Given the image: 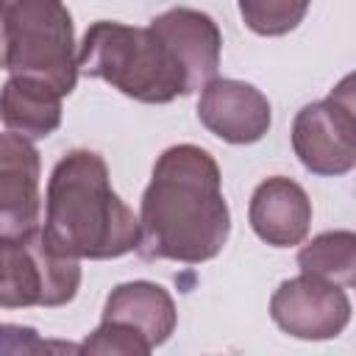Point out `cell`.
<instances>
[{
	"mask_svg": "<svg viewBox=\"0 0 356 356\" xmlns=\"http://www.w3.org/2000/svg\"><path fill=\"white\" fill-rule=\"evenodd\" d=\"M356 100L353 75H345L328 97L303 106L292 122L298 161L323 178L348 175L356 167Z\"/></svg>",
	"mask_w": 356,
	"mask_h": 356,
	"instance_id": "52a82bcc",
	"label": "cell"
},
{
	"mask_svg": "<svg viewBox=\"0 0 356 356\" xmlns=\"http://www.w3.org/2000/svg\"><path fill=\"white\" fill-rule=\"evenodd\" d=\"M270 317L295 339H334L350 323V298L339 284L300 273L278 284L270 298Z\"/></svg>",
	"mask_w": 356,
	"mask_h": 356,
	"instance_id": "ba28073f",
	"label": "cell"
},
{
	"mask_svg": "<svg viewBox=\"0 0 356 356\" xmlns=\"http://www.w3.org/2000/svg\"><path fill=\"white\" fill-rule=\"evenodd\" d=\"M197 120L228 145H253L273 125V108L261 89L236 78H211L200 89Z\"/></svg>",
	"mask_w": 356,
	"mask_h": 356,
	"instance_id": "9c48e42d",
	"label": "cell"
},
{
	"mask_svg": "<svg viewBox=\"0 0 356 356\" xmlns=\"http://www.w3.org/2000/svg\"><path fill=\"white\" fill-rule=\"evenodd\" d=\"M8 64V25H6V8L0 3V70Z\"/></svg>",
	"mask_w": 356,
	"mask_h": 356,
	"instance_id": "e0dca14e",
	"label": "cell"
},
{
	"mask_svg": "<svg viewBox=\"0 0 356 356\" xmlns=\"http://www.w3.org/2000/svg\"><path fill=\"white\" fill-rule=\"evenodd\" d=\"M8 25L11 75L50 83L58 95H70L78 83V44L72 14L64 0H0Z\"/></svg>",
	"mask_w": 356,
	"mask_h": 356,
	"instance_id": "277c9868",
	"label": "cell"
},
{
	"mask_svg": "<svg viewBox=\"0 0 356 356\" xmlns=\"http://www.w3.org/2000/svg\"><path fill=\"white\" fill-rule=\"evenodd\" d=\"M61 100L50 83L22 75H8L0 89V122L25 136V139H47L61 125Z\"/></svg>",
	"mask_w": 356,
	"mask_h": 356,
	"instance_id": "4fadbf2b",
	"label": "cell"
},
{
	"mask_svg": "<svg viewBox=\"0 0 356 356\" xmlns=\"http://www.w3.org/2000/svg\"><path fill=\"white\" fill-rule=\"evenodd\" d=\"M78 70L150 106H164L186 95L175 58L150 25L136 28L114 19L92 22L78 44Z\"/></svg>",
	"mask_w": 356,
	"mask_h": 356,
	"instance_id": "3957f363",
	"label": "cell"
},
{
	"mask_svg": "<svg viewBox=\"0 0 356 356\" xmlns=\"http://www.w3.org/2000/svg\"><path fill=\"white\" fill-rule=\"evenodd\" d=\"M42 159L31 139L0 134V236L25 234L39 225Z\"/></svg>",
	"mask_w": 356,
	"mask_h": 356,
	"instance_id": "8fae6325",
	"label": "cell"
},
{
	"mask_svg": "<svg viewBox=\"0 0 356 356\" xmlns=\"http://www.w3.org/2000/svg\"><path fill=\"white\" fill-rule=\"evenodd\" d=\"M248 220L261 242L273 248H292L300 245L312 228V200L298 181L273 175L253 189Z\"/></svg>",
	"mask_w": 356,
	"mask_h": 356,
	"instance_id": "7c38bea8",
	"label": "cell"
},
{
	"mask_svg": "<svg viewBox=\"0 0 356 356\" xmlns=\"http://www.w3.org/2000/svg\"><path fill=\"white\" fill-rule=\"evenodd\" d=\"M150 28L175 58L186 83V95L203 89L217 75L222 33L206 11L184 8V6L167 8L150 19Z\"/></svg>",
	"mask_w": 356,
	"mask_h": 356,
	"instance_id": "30bf717a",
	"label": "cell"
},
{
	"mask_svg": "<svg viewBox=\"0 0 356 356\" xmlns=\"http://www.w3.org/2000/svg\"><path fill=\"white\" fill-rule=\"evenodd\" d=\"M178 312L172 295L153 281L117 284L100 314V325L78 345L81 353L147 356L170 339Z\"/></svg>",
	"mask_w": 356,
	"mask_h": 356,
	"instance_id": "8992f818",
	"label": "cell"
},
{
	"mask_svg": "<svg viewBox=\"0 0 356 356\" xmlns=\"http://www.w3.org/2000/svg\"><path fill=\"white\" fill-rule=\"evenodd\" d=\"M78 350V345H47L36 337L33 328L28 325H8L0 323V353H42V350Z\"/></svg>",
	"mask_w": 356,
	"mask_h": 356,
	"instance_id": "2e32d148",
	"label": "cell"
},
{
	"mask_svg": "<svg viewBox=\"0 0 356 356\" xmlns=\"http://www.w3.org/2000/svg\"><path fill=\"white\" fill-rule=\"evenodd\" d=\"M42 231L64 256L106 261L136 248L139 220L114 192L106 159L95 150L75 147L50 172Z\"/></svg>",
	"mask_w": 356,
	"mask_h": 356,
	"instance_id": "7a4b0ae2",
	"label": "cell"
},
{
	"mask_svg": "<svg viewBox=\"0 0 356 356\" xmlns=\"http://www.w3.org/2000/svg\"><path fill=\"white\" fill-rule=\"evenodd\" d=\"M81 286V261L58 253L36 225L0 236V309L67 306Z\"/></svg>",
	"mask_w": 356,
	"mask_h": 356,
	"instance_id": "5b68a950",
	"label": "cell"
},
{
	"mask_svg": "<svg viewBox=\"0 0 356 356\" xmlns=\"http://www.w3.org/2000/svg\"><path fill=\"white\" fill-rule=\"evenodd\" d=\"M242 22L259 36H284L295 31L312 0H236Z\"/></svg>",
	"mask_w": 356,
	"mask_h": 356,
	"instance_id": "9a60e30c",
	"label": "cell"
},
{
	"mask_svg": "<svg viewBox=\"0 0 356 356\" xmlns=\"http://www.w3.org/2000/svg\"><path fill=\"white\" fill-rule=\"evenodd\" d=\"M300 273L339 284L350 289L356 284V234L353 231H325L298 250Z\"/></svg>",
	"mask_w": 356,
	"mask_h": 356,
	"instance_id": "5bb4252c",
	"label": "cell"
},
{
	"mask_svg": "<svg viewBox=\"0 0 356 356\" xmlns=\"http://www.w3.org/2000/svg\"><path fill=\"white\" fill-rule=\"evenodd\" d=\"M136 253L147 261L203 264L228 242L231 211L222 175L200 145L167 147L150 172L139 206Z\"/></svg>",
	"mask_w": 356,
	"mask_h": 356,
	"instance_id": "6da1fadb",
	"label": "cell"
}]
</instances>
